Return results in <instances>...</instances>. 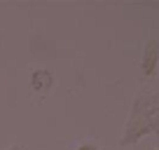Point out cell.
I'll return each mask as SVG.
<instances>
[{"mask_svg":"<svg viewBox=\"0 0 159 150\" xmlns=\"http://www.w3.org/2000/svg\"><path fill=\"white\" fill-rule=\"evenodd\" d=\"M52 87V75L47 70H38L33 75V89L35 91H47Z\"/></svg>","mask_w":159,"mask_h":150,"instance_id":"1","label":"cell"},{"mask_svg":"<svg viewBox=\"0 0 159 150\" xmlns=\"http://www.w3.org/2000/svg\"><path fill=\"white\" fill-rule=\"evenodd\" d=\"M154 61H157V42H150V47H148V61L143 63V68H145V73H148V75H152Z\"/></svg>","mask_w":159,"mask_h":150,"instance_id":"2","label":"cell"},{"mask_svg":"<svg viewBox=\"0 0 159 150\" xmlns=\"http://www.w3.org/2000/svg\"><path fill=\"white\" fill-rule=\"evenodd\" d=\"M80 150H94V148H91V145H82Z\"/></svg>","mask_w":159,"mask_h":150,"instance_id":"3","label":"cell"},{"mask_svg":"<svg viewBox=\"0 0 159 150\" xmlns=\"http://www.w3.org/2000/svg\"><path fill=\"white\" fill-rule=\"evenodd\" d=\"M7 150H21V148H19V145H12V148H7Z\"/></svg>","mask_w":159,"mask_h":150,"instance_id":"4","label":"cell"}]
</instances>
